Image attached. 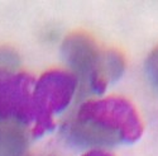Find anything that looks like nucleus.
I'll return each mask as SVG.
<instances>
[{"label":"nucleus","mask_w":158,"mask_h":156,"mask_svg":"<svg viewBox=\"0 0 158 156\" xmlns=\"http://www.w3.org/2000/svg\"><path fill=\"white\" fill-rule=\"evenodd\" d=\"M143 133L139 115L129 100L109 97L84 103L66 127L70 141L78 146L134 144Z\"/></svg>","instance_id":"obj_1"},{"label":"nucleus","mask_w":158,"mask_h":156,"mask_svg":"<svg viewBox=\"0 0 158 156\" xmlns=\"http://www.w3.org/2000/svg\"><path fill=\"white\" fill-rule=\"evenodd\" d=\"M77 80L63 70L43 74L33 89V135L42 136L55 127L53 117L71 103Z\"/></svg>","instance_id":"obj_2"},{"label":"nucleus","mask_w":158,"mask_h":156,"mask_svg":"<svg viewBox=\"0 0 158 156\" xmlns=\"http://www.w3.org/2000/svg\"><path fill=\"white\" fill-rule=\"evenodd\" d=\"M35 80L25 72L0 69V121L33 123V89Z\"/></svg>","instance_id":"obj_3"},{"label":"nucleus","mask_w":158,"mask_h":156,"mask_svg":"<svg viewBox=\"0 0 158 156\" xmlns=\"http://www.w3.org/2000/svg\"><path fill=\"white\" fill-rule=\"evenodd\" d=\"M102 54L96 42L86 33L70 34L62 43V55L66 62L96 94H102L108 86L100 77Z\"/></svg>","instance_id":"obj_4"},{"label":"nucleus","mask_w":158,"mask_h":156,"mask_svg":"<svg viewBox=\"0 0 158 156\" xmlns=\"http://www.w3.org/2000/svg\"><path fill=\"white\" fill-rule=\"evenodd\" d=\"M27 142V135L19 123L0 121V156H22Z\"/></svg>","instance_id":"obj_5"},{"label":"nucleus","mask_w":158,"mask_h":156,"mask_svg":"<svg viewBox=\"0 0 158 156\" xmlns=\"http://www.w3.org/2000/svg\"><path fill=\"white\" fill-rule=\"evenodd\" d=\"M125 70V61L120 52L116 50H109L102 54L100 77L105 84L118 80Z\"/></svg>","instance_id":"obj_6"},{"label":"nucleus","mask_w":158,"mask_h":156,"mask_svg":"<svg viewBox=\"0 0 158 156\" xmlns=\"http://www.w3.org/2000/svg\"><path fill=\"white\" fill-rule=\"evenodd\" d=\"M146 69L151 81L158 88V47H156L148 56L146 62Z\"/></svg>","instance_id":"obj_7"},{"label":"nucleus","mask_w":158,"mask_h":156,"mask_svg":"<svg viewBox=\"0 0 158 156\" xmlns=\"http://www.w3.org/2000/svg\"><path fill=\"white\" fill-rule=\"evenodd\" d=\"M84 156H113V155L105 152V151H101V150H94V151H90V152L85 154Z\"/></svg>","instance_id":"obj_8"}]
</instances>
